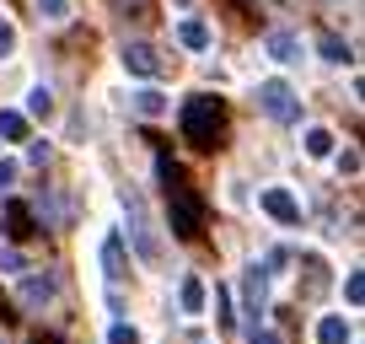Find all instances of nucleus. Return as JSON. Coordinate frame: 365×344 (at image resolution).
I'll return each instance as SVG.
<instances>
[{"label":"nucleus","instance_id":"nucleus-10","mask_svg":"<svg viewBox=\"0 0 365 344\" xmlns=\"http://www.w3.org/2000/svg\"><path fill=\"white\" fill-rule=\"evenodd\" d=\"M103 264H108V280L118 285V280H124V242H118V237L103 242Z\"/></svg>","mask_w":365,"mask_h":344},{"label":"nucleus","instance_id":"nucleus-1","mask_svg":"<svg viewBox=\"0 0 365 344\" xmlns=\"http://www.w3.org/2000/svg\"><path fill=\"white\" fill-rule=\"evenodd\" d=\"M220 129H226V103L220 97H188L182 103V140L199 151L220 146Z\"/></svg>","mask_w":365,"mask_h":344},{"label":"nucleus","instance_id":"nucleus-2","mask_svg":"<svg viewBox=\"0 0 365 344\" xmlns=\"http://www.w3.org/2000/svg\"><path fill=\"white\" fill-rule=\"evenodd\" d=\"M124 221H129L135 253L145 264H161V237H156V226H150V210H145V199H140V188H124Z\"/></svg>","mask_w":365,"mask_h":344},{"label":"nucleus","instance_id":"nucleus-21","mask_svg":"<svg viewBox=\"0 0 365 344\" xmlns=\"http://www.w3.org/2000/svg\"><path fill=\"white\" fill-rule=\"evenodd\" d=\"M27 108L48 118V108H54V97H48V86H33V97H27Z\"/></svg>","mask_w":365,"mask_h":344},{"label":"nucleus","instance_id":"nucleus-9","mask_svg":"<svg viewBox=\"0 0 365 344\" xmlns=\"http://www.w3.org/2000/svg\"><path fill=\"white\" fill-rule=\"evenodd\" d=\"M178 301H182V312H188V318H199V312H205V285L188 275V280L178 285Z\"/></svg>","mask_w":365,"mask_h":344},{"label":"nucleus","instance_id":"nucleus-28","mask_svg":"<svg viewBox=\"0 0 365 344\" xmlns=\"http://www.w3.org/2000/svg\"><path fill=\"white\" fill-rule=\"evenodd\" d=\"M252 344H279V333L274 328H252Z\"/></svg>","mask_w":365,"mask_h":344},{"label":"nucleus","instance_id":"nucleus-19","mask_svg":"<svg viewBox=\"0 0 365 344\" xmlns=\"http://www.w3.org/2000/svg\"><path fill=\"white\" fill-rule=\"evenodd\" d=\"M307 151H312V156H328V151H333V135H328V129H312V135H307Z\"/></svg>","mask_w":365,"mask_h":344},{"label":"nucleus","instance_id":"nucleus-5","mask_svg":"<svg viewBox=\"0 0 365 344\" xmlns=\"http://www.w3.org/2000/svg\"><path fill=\"white\" fill-rule=\"evenodd\" d=\"M242 296H247V333H252V328H258V318L269 312V269H263V264L247 269V280H242Z\"/></svg>","mask_w":365,"mask_h":344},{"label":"nucleus","instance_id":"nucleus-17","mask_svg":"<svg viewBox=\"0 0 365 344\" xmlns=\"http://www.w3.org/2000/svg\"><path fill=\"white\" fill-rule=\"evenodd\" d=\"M296 49H301V44H296L290 33H269V54H274V59H301Z\"/></svg>","mask_w":365,"mask_h":344},{"label":"nucleus","instance_id":"nucleus-13","mask_svg":"<svg viewBox=\"0 0 365 344\" xmlns=\"http://www.w3.org/2000/svg\"><path fill=\"white\" fill-rule=\"evenodd\" d=\"M317 344H349V323L344 318H322L317 323Z\"/></svg>","mask_w":365,"mask_h":344},{"label":"nucleus","instance_id":"nucleus-14","mask_svg":"<svg viewBox=\"0 0 365 344\" xmlns=\"http://www.w3.org/2000/svg\"><path fill=\"white\" fill-rule=\"evenodd\" d=\"M0 135L6 140H27V118L16 108H0Z\"/></svg>","mask_w":365,"mask_h":344},{"label":"nucleus","instance_id":"nucleus-8","mask_svg":"<svg viewBox=\"0 0 365 344\" xmlns=\"http://www.w3.org/2000/svg\"><path fill=\"white\" fill-rule=\"evenodd\" d=\"M54 275H33V280H22V307H43L48 296H54Z\"/></svg>","mask_w":365,"mask_h":344},{"label":"nucleus","instance_id":"nucleus-22","mask_svg":"<svg viewBox=\"0 0 365 344\" xmlns=\"http://www.w3.org/2000/svg\"><path fill=\"white\" fill-rule=\"evenodd\" d=\"M108 344H140V333L129 328V323H113V328H108Z\"/></svg>","mask_w":365,"mask_h":344},{"label":"nucleus","instance_id":"nucleus-12","mask_svg":"<svg viewBox=\"0 0 365 344\" xmlns=\"http://www.w3.org/2000/svg\"><path fill=\"white\" fill-rule=\"evenodd\" d=\"M178 44L182 49H210V27L205 22H178Z\"/></svg>","mask_w":365,"mask_h":344},{"label":"nucleus","instance_id":"nucleus-30","mask_svg":"<svg viewBox=\"0 0 365 344\" xmlns=\"http://www.w3.org/2000/svg\"><path fill=\"white\" fill-rule=\"evenodd\" d=\"M0 318H6V301H0Z\"/></svg>","mask_w":365,"mask_h":344},{"label":"nucleus","instance_id":"nucleus-3","mask_svg":"<svg viewBox=\"0 0 365 344\" xmlns=\"http://www.w3.org/2000/svg\"><path fill=\"white\" fill-rule=\"evenodd\" d=\"M167 221L178 237H199V226H205V205H199V194L182 178H172L167 183Z\"/></svg>","mask_w":365,"mask_h":344},{"label":"nucleus","instance_id":"nucleus-25","mask_svg":"<svg viewBox=\"0 0 365 344\" xmlns=\"http://www.w3.org/2000/svg\"><path fill=\"white\" fill-rule=\"evenodd\" d=\"M339 172H349V178H354V172H360V151H354V146H349V151H344V156H339Z\"/></svg>","mask_w":365,"mask_h":344},{"label":"nucleus","instance_id":"nucleus-23","mask_svg":"<svg viewBox=\"0 0 365 344\" xmlns=\"http://www.w3.org/2000/svg\"><path fill=\"white\" fill-rule=\"evenodd\" d=\"M38 16H48V22H65V0H38Z\"/></svg>","mask_w":365,"mask_h":344},{"label":"nucleus","instance_id":"nucleus-6","mask_svg":"<svg viewBox=\"0 0 365 344\" xmlns=\"http://www.w3.org/2000/svg\"><path fill=\"white\" fill-rule=\"evenodd\" d=\"M263 210H269L274 221H285V226H301V205L285 194V188H263V199H258Z\"/></svg>","mask_w":365,"mask_h":344},{"label":"nucleus","instance_id":"nucleus-7","mask_svg":"<svg viewBox=\"0 0 365 344\" xmlns=\"http://www.w3.org/2000/svg\"><path fill=\"white\" fill-rule=\"evenodd\" d=\"M124 70H135V76H156L161 59H156L150 44H124Z\"/></svg>","mask_w":365,"mask_h":344},{"label":"nucleus","instance_id":"nucleus-15","mask_svg":"<svg viewBox=\"0 0 365 344\" xmlns=\"http://www.w3.org/2000/svg\"><path fill=\"white\" fill-rule=\"evenodd\" d=\"M6 231H11V237H33V210H27V205H11V216H6Z\"/></svg>","mask_w":365,"mask_h":344},{"label":"nucleus","instance_id":"nucleus-27","mask_svg":"<svg viewBox=\"0 0 365 344\" xmlns=\"http://www.w3.org/2000/svg\"><path fill=\"white\" fill-rule=\"evenodd\" d=\"M11 44H16V33H11V27H6V22H0V59L11 54Z\"/></svg>","mask_w":365,"mask_h":344},{"label":"nucleus","instance_id":"nucleus-29","mask_svg":"<svg viewBox=\"0 0 365 344\" xmlns=\"http://www.w3.org/2000/svg\"><path fill=\"white\" fill-rule=\"evenodd\" d=\"M33 344H65V339H54V333H38V339Z\"/></svg>","mask_w":365,"mask_h":344},{"label":"nucleus","instance_id":"nucleus-26","mask_svg":"<svg viewBox=\"0 0 365 344\" xmlns=\"http://www.w3.org/2000/svg\"><path fill=\"white\" fill-rule=\"evenodd\" d=\"M11 178H16V161H0V194L11 188Z\"/></svg>","mask_w":365,"mask_h":344},{"label":"nucleus","instance_id":"nucleus-24","mask_svg":"<svg viewBox=\"0 0 365 344\" xmlns=\"http://www.w3.org/2000/svg\"><path fill=\"white\" fill-rule=\"evenodd\" d=\"M0 269H6V275H16V269H22V253H16V248H0Z\"/></svg>","mask_w":365,"mask_h":344},{"label":"nucleus","instance_id":"nucleus-20","mask_svg":"<svg viewBox=\"0 0 365 344\" xmlns=\"http://www.w3.org/2000/svg\"><path fill=\"white\" fill-rule=\"evenodd\" d=\"M301 269H307V290H312V296H317V290L328 285V275H322V264H317V258H307V264H301Z\"/></svg>","mask_w":365,"mask_h":344},{"label":"nucleus","instance_id":"nucleus-18","mask_svg":"<svg viewBox=\"0 0 365 344\" xmlns=\"http://www.w3.org/2000/svg\"><path fill=\"white\" fill-rule=\"evenodd\" d=\"M344 296H349V307H360V301H365V275H360V269L344 275Z\"/></svg>","mask_w":365,"mask_h":344},{"label":"nucleus","instance_id":"nucleus-11","mask_svg":"<svg viewBox=\"0 0 365 344\" xmlns=\"http://www.w3.org/2000/svg\"><path fill=\"white\" fill-rule=\"evenodd\" d=\"M135 113H145V118H161V113H167V97H161L156 86H145V92H135Z\"/></svg>","mask_w":365,"mask_h":344},{"label":"nucleus","instance_id":"nucleus-16","mask_svg":"<svg viewBox=\"0 0 365 344\" xmlns=\"http://www.w3.org/2000/svg\"><path fill=\"white\" fill-rule=\"evenodd\" d=\"M317 49H322V59H333V65H349V59H354V54H349V44H339L333 33H322V38H317Z\"/></svg>","mask_w":365,"mask_h":344},{"label":"nucleus","instance_id":"nucleus-4","mask_svg":"<svg viewBox=\"0 0 365 344\" xmlns=\"http://www.w3.org/2000/svg\"><path fill=\"white\" fill-rule=\"evenodd\" d=\"M258 108L274 118V124H296V118H301V97L290 92L285 81H263V86H258Z\"/></svg>","mask_w":365,"mask_h":344}]
</instances>
